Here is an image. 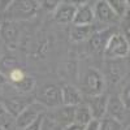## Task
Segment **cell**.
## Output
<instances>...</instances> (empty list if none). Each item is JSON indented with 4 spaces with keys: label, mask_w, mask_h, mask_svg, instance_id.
Returning <instances> with one entry per match:
<instances>
[{
    "label": "cell",
    "mask_w": 130,
    "mask_h": 130,
    "mask_svg": "<svg viewBox=\"0 0 130 130\" xmlns=\"http://www.w3.org/2000/svg\"><path fill=\"white\" fill-rule=\"evenodd\" d=\"M74 112H75V107L62 105L55 112L53 120H55L61 127H68L69 125L74 124Z\"/></svg>",
    "instance_id": "cell-10"
},
{
    "label": "cell",
    "mask_w": 130,
    "mask_h": 130,
    "mask_svg": "<svg viewBox=\"0 0 130 130\" xmlns=\"http://www.w3.org/2000/svg\"><path fill=\"white\" fill-rule=\"evenodd\" d=\"M121 129H122V124L109 116L104 117V120L100 121L99 130H121Z\"/></svg>",
    "instance_id": "cell-19"
},
{
    "label": "cell",
    "mask_w": 130,
    "mask_h": 130,
    "mask_svg": "<svg viewBox=\"0 0 130 130\" xmlns=\"http://www.w3.org/2000/svg\"><path fill=\"white\" fill-rule=\"evenodd\" d=\"M43 109H44V108H43V104H40L39 102H32L16 118V125L20 129H25L31 122H34L37 118L43 113Z\"/></svg>",
    "instance_id": "cell-4"
},
{
    "label": "cell",
    "mask_w": 130,
    "mask_h": 130,
    "mask_svg": "<svg viewBox=\"0 0 130 130\" xmlns=\"http://www.w3.org/2000/svg\"><path fill=\"white\" fill-rule=\"evenodd\" d=\"M40 4H42L43 8L47 9V10H55L60 3L59 2H51V0H44V2H42Z\"/></svg>",
    "instance_id": "cell-27"
},
{
    "label": "cell",
    "mask_w": 130,
    "mask_h": 130,
    "mask_svg": "<svg viewBox=\"0 0 130 130\" xmlns=\"http://www.w3.org/2000/svg\"><path fill=\"white\" fill-rule=\"evenodd\" d=\"M31 103H32V100L27 99V98H13V99L5 100L3 103V105L5 107V109L12 115L14 118H17L20 116V113Z\"/></svg>",
    "instance_id": "cell-11"
},
{
    "label": "cell",
    "mask_w": 130,
    "mask_h": 130,
    "mask_svg": "<svg viewBox=\"0 0 130 130\" xmlns=\"http://www.w3.org/2000/svg\"><path fill=\"white\" fill-rule=\"evenodd\" d=\"M112 30L111 29H105V30H100V31H96L92 32V35L90 37V48L96 52V53H100L104 51L105 46L109 38L112 37Z\"/></svg>",
    "instance_id": "cell-9"
},
{
    "label": "cell",
    "mask_w": 130,
    "mask_h": 130,
    "mask_svg": "<svg viewBox=\"0 0 130 130\" xmlns=\"http://www.w3.org/2000/svg\"><path fill=\"white\" fill-rule=\"evenodd\" d=\"M61 129H62V127H61L55 120H53V118L43 117L40 130H61Z\"/></svg>",
    "instance_id": "cell-21"
},
{
    "label": "cell",
    "mask_w": 130,
    "mask_h": 130,
    "mask_svg": "<svg viewBox=\"0 0 130 130\" xmlns=\"http://www.w3.org/2000/svg\"><path fill=\"white\" fill-rule=\"evenodd\" d=\"M94 10L91 9V7L89 4H83L79 8H77L75 10V16L73 20L74 25H79V26H85V25H91L94 21Z\"/></svg>",
    "instance_id": "cell-13"
},
{
    "label": "cell",
    "mask_w": 130,
    "mask_h": 130,
    "mask_svg": "<svg viewBox=\"0 0 130 130\" xmlns=\"http://www.w3.org/2000/svg\"><path fill=\"white\" fill-rule=\"evenodd\" d=\"M107 102H108V96L107 95H95V96H90L89 98V103L87 107L91 112L92 118L100 120L105 116V111H107Z\"/></svg>",
    "instance_id": "cell-7"
},
{
    "label": "cell",
    "mask_w": 130,
    "mask_h": 130,
    "mask_svg": "<svg viewBox=\"0 0 130 130\" xmlns=\"http://www.w3.org/2000/svg\"><path fill=\"white\" fill-rule=\"evenodd\" d=\"M129 42L125 35L121 34H113L107 46L104 48V56L108 59H118V57H126L129 55Z\"/></svg>",
    "instance_id": "cell-1"
},
{
    "label": "cell",
    "mask_w": 130,
    "mask_h": 130,
    "mask_svg": "<svg viewBox=\"0 0 130 130\" xmlns=\"http://www.w3.org/2000/svg\"><path fill=\"white\" fill-rule=\"evenodd\" d=\"M37 9L35 2H12L8 7V16L14 20H27L35 16Z\"/></svg>",
    "instance_id": "cell-3"
},
{
    "label": "cell",
    "mask_w": 130,
    "mask_h": 130,
    "mask_svg": "<svg viewBox=\"0 0 130 130\" xmlns=\"http://www.w3.org/2000/svg\"><path fill=\"white\" fill-rule=\"evenodd\" d=\"M111 9L113 10V13L116 17H124L127 16V10H129V3L125 0H112L108 2Z\"/></svg>",
    "instance_id": "cell-17"
},
{
    "label": "cell",
    "mask_w": 130,
    "mask_h": 130,
    "mask_svg": "<svg viewBox=\"0 0 130 130\" xmlns=\"http://www.w3.org/2000/svg\"><path fill=\"white\" fill-rule=\"evenodd\" d=\"M0 130H5V129H3V127H2V126H0Z\"/></svg>",
    "instance_id": "cell-30"
},
{
    "label": "cell",
    "mask_w": 130,
    "mask_h": 130,
    "mask_svg": "<svg viewBox=\"0 0 130 130\" xmlns=\"http://www.w3.org/2000/svg\"><path fill=\"white\" fill-rule=\"evenodd\" d=\"M98 20H100L102 22H112L116 20V16L113 13V10L111 9L108 2H98L95 5V13H94Z\"/></svg>",
    "instance_id": "cell-14"
},
{
    "label": "cell",
    "mask_w": 130,
    "mask_h": 130,
    "mask_svg": "<svg viewBox=\"0 0 130 130\" xmlns=\"http://www.w3.org/2000/svg\"><path fill=\"white\" fill-rule=\"evenodd\" d=\"M38 102L47 107H59L62 104L61 99V89L55 85L44 86L38 96Z\"/></svg>",
    "instance_id": "cell-5"
},
{
    "label": "cell",
    "mask_w": 130,
    "mask_h": 130,
    "mask_svg": "<svg viewBox=\"0 0 130 130\" xmlns=\"http://www.w3.org/2000/svg\"><path fill=\"white\" fill-rule=\"evenodd\" d=\"M99 127H100V120L91 118V120L83 126V130H99Z\"/></svg>",
    "instance_id": "cell-24"
},
{
    "label": "cell",
    "mask_w": 130,
    "mask_h": 130,
    "mask_svg": "<svg viewBox=\"0 0 130 130\" xmlns=\"http://www.w3.org/2000/svg\"><path fill=\"white\" fill-rule=\"evenodd\" d=\"M0 27H2V24H0Z\"/></svg>",
    "instance_id": "cell-31"
},
{
    "label": "cell",
    "mask_w": 130,
    "mask_h": 130,
    "mask_svg": "<svg viewBox=\"0 0 130 130\" xmlns=\"http://www.w3.org/2000/svg\"><path fill=\"white\" fill-rule=\"evenodd\" d=\"M65 130H83V126L77 125V124H72V125H69Z\"/></svg>",
    "instance_id": "cell-28"
},
{
    "label": "cell",
    "mask_w": 130,
    "mask_h": 130,
    "mask_svg": "<svg viewBox=\"0 0 130 130\" xmlns=\"http://www.w3.org/2000/svg\"><path fill=\"white\" fill-rule=\"evenodd\" d=\"M92 118L91 112L89 109L87 105H77L75 107V112H74V124L85 126L90 120Z\"/></svg>",
    "instance_id": "cell-16"
},
{
    "label": "cell",
    "mask_w": 130,
    "mask_h": 130,
    "mask_svg": "<svg viewBox=\"0 0 130 130\" xmlns=\"http://www.w3.org/2000/svg\"><path fill=\"white\" fill-rule=\"evenodd\" d=\"M126 130H129V127H127V129H126Z\"/></svg>",
    "instance_id": "cell-32"
},
{
    "label": "cell",
    "mask_w": 130,
    "mask_h": 130,
    "mask_svg": "<svg viewBox=\"0 0 130 130\" xmlns=\"http://www.w3.org/2000/svg\"><path fill=\"white\" fill-rule=\"evenodd\" d=\"M75 10L77 7L74 4L70 3H60L57 5V8L55 9V13H53V18H55L56 22L59 24H69L73 22L74 16H75Z\"/></svg>",
    "instance_id": "cell-8"
},
{
    "label": "cell",
    "mask_w": 130,
    "mask_h": 130,
    "mask_svg": "<svg viewBox=\"0 0 130 130\" xmlns=\"http://www.w3.org/2000/svg\"><path fill=\"white\" fill-rule=\"evenodd\" d=\"M43 115H40L37 120L34 121V122H31L29 126H26L24 130H40V127H42V121H43Z\"/></svg>",
    "instance_id": "cell-26"
},
{
    "label": "cell",
    "mask_w": 130,
    "mask_h": 130,
    "mask_svg": "<svg viewBox=\"0 0 130 130\" xmlns=\"http://www.w3.org/2000/svg\"><path fill=\"white\" fill-rule=\"evenodd\" d=\"M61 99L64 105H72L77 107L82 102V95L81 92L74 87V86L67 85L61 89Z\"/></svg>",
    "instance_id": "cell-12"
},
{
    "label": "cell",
    "mask_w": 130,
    "mask_h": 130,
    "mask_svg": "<svg viewBox=\"0 0 130 130\" xmlns=\"http://www.w3.org/2000/svg\"><path fill=\"white\" fill-rule=\"evenodd\" d=\"M16 34H17L16 29L10 25V24H7L5 27H4V37H5L7 39H13V38L16 37Z\"/></svg>",
    "instance_id": "cell-25"
},
{
    "label": "cell",
    "mask_w": 130,
    "mask_h": 130,
    "mask_svg": "<svg viewBox=\"0 0 130 130\" xmlns=\"http://www.w3.org/2000/svg\"><path fill=\"white\" fill-rule=\"evenodd\" d=\"M13 85H14V87H16L17 90L22 91V92H27V91L32 90V87H34L35 82H34V78H32V77L25 75V77L21 79L20 82H16V83H13Z\"/></svg>",
    "instance_id": "cell-20"
},
{
    "label": "cell",
    "mask_w": 130,
    "mask_h": 130,
    "mask_svg": "<svg viewBox=\"0 0 130 130\" xmlns=\"http://www.w3.org/2000/svg\"><path fill=\"white\" fill-rule=\"evenodd\" d=\"M121 102L124 103V105L129 109V107H130V87H129V85H126V87L122 91V95H121Z\"/></svg>",
    "instance_id": "cell-23"
},
{
    "label": "cell",
    "mask_w": 130,
    "mask_h": 130,
    "mask_svg": "<svg viewBox=\"0 0 130 130\" xmlns=\"http://www.w3.org/2000/svg\"><path fill=\"white\" fill-rule=\"evenodd\" d=\"M127 112H129V109L124 105V103L120 99V96L113 95L111 98H108L105 113L109 116V117L115 118V120H117L118 122L122 124L127 118Z\"/></svg>",
    "instance_id": "cell-6"
},
{
    "label": "cell",
    "mask_w": 130,
    "mask_h": 130,
    "mask_svg": "<svg viewBox=\"0 0 130 130\" xmlns=\"http://www.w3.org/2000/svg\"><path fill=\"white\" fill-rule=\"evenodd\" d=\"M9 77H10V81H12L13 83H16V82H20L21 79H22L24 77H25V73L21 70V69H17V68H14L12 72L9 73Z\"/></svg>",
    "instance_id": "cell-22"
},
{
    "label": "cell",
    "mask_w": 130,
    "mask_h": 130,
    "mask_svg": "<svg viewBox=\"0 0 130 130\" xmlns=\"http://www.w3.org/2000/svg\"><path fill=\"white\" fill-rule=\"evenodd\" d=\"M104 87V79L103 75L98 72L96 69H87V72L83 75L82 81V90L86 95L89 96H95L100 95Z\"/></svg>",
    "instance_id": "cell-2"
},
{
    "label": "cell",
    "mask_w": 130,
    "mask_h": 130,
    "mask_svg": "<svg viewBox=\"0 0 130 130\" xmlns=\"http://www.w3.org/2000/svg\"><path fill=\"white\" fill-rule=\"evenodd\" d=\"M5 81H7V78H5V75L3 74V73H0V87L5 83Z\"/></svg>",
    "instance_id": "cell-29"
},
{
    "label": "cell",
    "mask_w": 130,
    "mask_h": 130,
    "mask_svg": "<svg viewBox=\"0 0 130 130\" xmlns=\"http://www.w3.org/2000/svg\"><path fill=\"white\" fill-rule=\"evenodd\" d=\"M91 35H92L91 25H85V26L74 25L70 30V38L73 42H82Z\"/></svg>",
    "instance_id": "cell-15"
},
{
    "label": "cell",
    "mask_w": 130,
    "mask_h": 130,
    "mask_svg": "<svg viewBox=\"0 0 130 130\" xmlns=\"http://www.w3.org/2000/svg\"><path fill=\"white\" fill-rule=\"evenodd\" d=\"M13 121H16V118L5 109L3 103H0V126L5 130H8V129L12 127Z\"/></svg>",
    "instance_id": "cell-18"
}]
</instances>
